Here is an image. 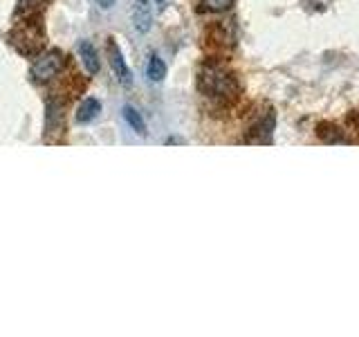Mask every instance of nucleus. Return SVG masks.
I'll return each instance as SVG.
<instances>
[{
	"label": "nucleus",
	"mask_w": 359,
	"mask_h": 337,
	"mask_svg": "<svg viewBox=\"0 0 359 337\" xmlns=\"http://www.w3.org/2000/svg\"><path fill=\"white\" fill-rule=\"evenodd\" d=\"M200 95L216 106H229L241 95V81L231 67L220 61H205L198 72Z\"/></svg>",
	"instance_id": "obj_1"
},
{
	"label": "nucleus",
	"mask_w": 359,
	"mask_h": 337,
	"mask_svg": "<svg viewBox=\"0 0 359 337\" xmlns=\"http://www.w3.org/2000/svg\"><path fill=\"white\" fill-rule=\"evenodd\" d=\"M63 54L59 50H50V52H45L41 54L36 61H34L32 65V79L36 84H45V81H50V79H54L56 74L61 72V67H63Z\"/></svg>",
	"instance_id": "obj_2"
},
{
	"label": "nucleus",
	"mask_w": 359,
	"mask_h": 337,
	"mask_svg": "<svg viewBox=\"0 0 359 337\" xmlns=\"http://www.w3.org/2000/svg\"><path fill=\"white\" fill-rule=\"evenodd\" d=\"M274 126H276V115H274L272 108H267L254 121V126L250 128V138H247V142H252V144H269V142H272V135H274Z\"/></svg>",
	"instance_id": "obj_3"
},
{
	"label": "nucleus",
	"mask_w": 359,
	"mask_h": 337,
	"mask_svg": "<svg viewBox=\"0 0 359 337\" xmlns=\"http://www.w3.org/2000/svg\"><path fill=\"white\" fill-rule=\"evenodd\" d=\"M108 56H110V67H112V72H115L117 77V81L121 86H130L133 84V74L128 70V65H126V59H123V54L119 50V45L110 39L108 43Z\"/></svg>",
	"instance_id": "obj_4"
},
{
	"label": "nucleus",
	"mask_w": 359,
	"mask_h": 337,
	"mask_svg": "<svg viewBox=\"0 0 359 337\" xmlns=\"http://www.w3.org/2000/svg\"><path fill=\"white\" fill-rule=\"evenodd\" d=\"M133 22H135V29L140 34H146L151 29V22H153L151 0H133Z\"/></svg>",
	"instance_id": "obj_5"
},
{
	"label": "nucleus",
	"mask_w": 359,
	"mask_h": 337,
	"mask_svg": "<svg viewBox=\"0 0 359 337\" xmlns=\"http://www.w3.org/2000/svg\"><path fill=\"white\" fill-rule=\"evenodd\" d=\"M317 135H319V140L325 142V144H341V142H348L344 131L337 126V124H332V121H321V124H317Z\"/></svg>",
	"instance_id": "obj_6"
},
{
	"label": "nucleus",
	"mask_w": 359,
	"mask_h": 337,
	"mask_svg": "<svg viewBox=\"0 0 359 337\" xmlns=\"http://www.w3.org/2000/svg\"><path fill=\"white\" fill-rule=\"evenodd\" d=\"M79 54H81V61L86 65V70L90 74H97L99 72V56H97L95 45L90 41H81L79 43Z\"/></svg>",
	"instance_id": "obj_7"
},
{
	"label": "nucleus",
	"mask_w": 359,
	"mask_h": 337,
	"mask_svg": "<svg viewBox=\"0 0 359 337\" xmlns=\"http://www.w3.org/2000/svg\"><path fill=\"white\" fill-rule=\"evenodd\" d=\"M101 112V104H99V99H86L81 106H79L76 110V121H81V124H88V121H93L97 119V115Z\"/></svg>",
	"instance_id": "obj_8"
},
{
	"label": "nucleus",
	"mask_w": 359,
	"mask_h": 337,
	"mask_svg": "<svg viewBox=\"0 0 359 337\" xmlns=\"http://www.w3.org/2000/svg\"><path fill=\"white\" fill-rule=\"evenodd\" d=\"M146 74H149L151 81L155 84H160L162 79L166 77V63L160 59L157 54H151V59H149V65H146Z\"/></svg>",
	"instance_id": "obj_9"
},
{
	"label": "nucleus",
	"mask_w": 359,
	"mask_h": 337,
	"mask_svg": "<svg viewBox=\"0 0 359 337\" xmlns=\"http://www.w3.org/2000/svg\"><path fill=\"white\" fill-rule=\"evenodd\" d=\"M123 119H126L128 126L137 133V135H144L146 133V124H144V117L140 115L137 110H135L133 106H126L123 108Z\"/></svg>",
	"instance_id": "obj_10"
},
{
	"label": "nucleus",
	"mask_w": 359,
	"mask_h": 337,
	"mask_svg": "<svg viewBox=\"0 0 359 337\" xmlns=\"http://www.w3.org/2000/svg\"><path fill=\"white\" fill-rule=\"evenodd\" d=\"M236 0H200V5L205 11H211V14H224L233 7Z\"/></svg>",
	"instance_id": "obj_11"
},
{
	"label": "nucleus",
	"mask_w": 359,
	"mask_h": 337,
	"mask_svg": "<svg viewBox=\"0 0 359 337\" xmlns=\"http://www.w3.org/2000/svg\"><path fill=\"white\" fill-rule=\"evenodd\" d=\"M97 5H99L101 9H110L112 5H115V0H97Z\"/></svg>",
	"instance_id": "obj_12"
},
{
	"label": "nucleus",
	"mask_w": 359,
	"mask_h": 337,
	"mask_svg": "<svg viewBox=\"0 0 359 337\" xmlns=\"http://www.w3.org/2000/svg\"><path fill=\"white\" fill-rule=\"evenodd\" d=\"M155 3H157V7H160V9H164V7H166V3H168V0H155Z\"/></svg>",
	"instance_id": "obj_13"
},
{
	"label": "nucleus",
	"mask_w": 359,
	"mask_h": 337,
	"mask_svg": "<svg viewBox=\"0 0 359 337\" xmlns=\"http://www.w3.org/2000/svg\"><path fill=\"white\" fill-rule=\"evenodd\" d=\"M168 144H184V140H177V138H171V140H168Z\"/></svg>",
	"instance_id": "obj_14"
}]
</instances>
